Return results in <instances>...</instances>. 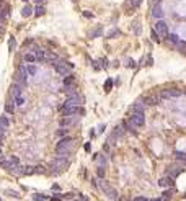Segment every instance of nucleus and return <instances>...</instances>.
<instances>
[{
  "instance_id": "nucleus-52",
  "label": "nucleus",
  "mask_w": 186,
  "mask_h": 201,
  "mask_svg": "<svg viewBox=\"0 0 186 201\" xmlns=\"http://www.w3.org/2000/svg\"><path fill=\"white\" fill-rule=\"evenodd\" d=\"M2 33H3V28H2V26H0V34H2Z\"/></svg>"
},
{
  "instance_id": "nucleus-34",
  "label": "nucleus",
  "mask_w": 186,
  "mask_h": 201,
  "mask_svg": "<svg viewBox=\"0 0 186 201\" xmlns=\"http://www.w3.org/2000/svg\"><path fill=\"white\" fill-rule=\"evenodd\" d=\"M26 70H28V74H30V75H34L36 74V67L34 66H26Z\"/></svg>"
},
{
  "instance_id": "nucleus-10",
  "label": "nucleus",
  "mask_w": 186,
  "mask_h": 201,
  "mask_svg": "<svg viewBox=\"0 0 186 201\" xmlns=\"http://www.w3.org/2000/svg\"><path fill=\"white\" fill-rule=\"evenodd\" d=\"M140 103H142L144 106H152V105H155V103H159V96H145V98L140 100Z\"/></svg>"
},
{
  "instance_id": "nucleus-5",
  "label": "nucleus",
  "mask_w": 186,
  "mask_h": 201,
  "mask_svg": "<svg viewBox=\"0 0 186 201\" xmlns=\"http://www.w3.org/2000/svg\"><path fill=\"white\" fill-rule=\"evenodd\" d=\"M54 64V67H56V70H57V74L60 75H64V77H67V75H70V72L72 69L69 66H66V64H59V62H52Z\"/></svg>"
},
{
  "instance_id": "nucleus-42",
  "label": "nucleus",
  "mask_w": 186,
  "mask_h": 201,
  "mask_svg": "<svg viewBox=\"0 0 186 201\" xmlns=\"http://www.w3.org/2000/svg\"><path fill=\"white\" fill-rule=\"evenodd\" d=\"M132 201H149L147 198H144V196H137V198H134Z\"/></svg>"
},
{
  "instance_id": "nucleus-45",
  "label": "nucleus",
  "mask_w": 186,
  "mask_h": 201,
  "mask_svg": "<svg viewBox=\"0 0 186 201\" xmlns=\"http://www.w3.org/2000/svg\"><path fill=\"white\" fill-rule=\"evenodd\" d=\"M101 66H103V67L108 66V61H106V59H101Z\"/></svg>"
},
{
  "instance_id": "nucleus-16",
  "label": "nucleus",
  "mask_w": 186,
  "mask_h": 201,
  "mask_svg": "<svg viewBox=\"0 0 186 201\" xmlns=\"http://www.w3.org/2000/svg\"><path fill=\"white\" fill-rule=\"evenodd\" d=\"M23 165H13L10 168V173H13V175H23Z\"/></svg>"
},
{
  "instance_id": "nucleus-38",
  "label": "nucleus",
  "mask_w": 186,
  "mask_h": 201,
  "mask_svg": "<svg viewBox=\"0 0 186 201\" xmlns=\"http://www.w3.org/2000/svg\"><path fill=\"white\" fill-rule=\"evenodd\" d=\"M100 33H101V30H95V31H91V33H90V36H91V38H96Z\"/></svg>"
},
{
  "instance_id": "nucleus-1",
  "label": "nucleus",
  "mask_w": 186,
  "mask_h": 201,
  "mask_svg": "<svg viewBox=\"0 0 186 201\" xmlns=\"http://www.w3.org/2000/svg\"><path fill=\"white\" fill-rule=\"evenodd\" d=\"M72 144H74V141H72V138H69V136H66L64 139H60V141H59V144L56 146V152H57V157L67 159V157H69V151H70Z\"/></svg>"
},
{
  "instance_id": "nucleus-27",
  "label": "nucleus",
  "mask_w": 186,
  "mask_h": 201,
  "mask_svg": "<svg viewBox=\"0 0 186 201\" xmlns=\"http://www.w3.org/2000/svg\"><path fill=\"white\" fill-rule=\"evenodd\" d=\"M25 61L26 62H36V56L34 54H25Z\"/></svg>"
},
{
  "instance_id": "nucleus-49",
  "label": "nucleus",
  "mask_w": 186,
  "mask_h": 201,
  "mask_svg": "<svg viewBox=\"0 0 186 201\" xmlns=\"http://www.w3.org/2000/svg\"><path fill=\"white\" fill-rule=\"evenodd\" d=\"M0 23H3V15L0 13Z\"/></svg>"
},
{
  "instance_id": "nucleus-32",
  "label": "nucleus",
  "mask_w": 186,
  "mask_h": 201,
  "mask_svg": "<svg viewBox=\"0 0 186 201\" xmlns=\"http://www.w3.org/2000/svg\"><path fill=\"white\" fill-rule=\"evenodd\" d=\"M46 172V168H44L43 165H36L34 167V173H44Z\"/></svg>"
},
{
  "instance_id": "nucleus-6",
  "label": "nucleus",
  "mask_w": 186,
  "mask_h": 201,
  "mask_svg": "<svg viewBox=\"0 0 186 201\" xmlns=\"http://www.w3.org/2000/svg\"><path fill=\"white\" fill-rule=\"evenodd\" d=\"M82 103H83V102H82V98L79 96V93H75V95H70V96H69L64 106H80Z\"/></svg>"
},
{
  "instance_id": "nucleus-40",
  "label": "nucleus",
  "mask_w": 186,
  "mask_h": 201,
  "mask_svg": "<svg viewBox=\"0 0 186 201\" xmlns=\"http://www.w3.org/2000/svg\"><path fill=\"white\" fill-rule=\"evenodd\" d=\"M0 138H5V128H3V126H0Z\"/></svg>"
},
{
  "instance_id": "nucleus-55",
  "label": "nucleus",
  "mask_w": 186,
  "mask_h": 201,
  "mask_svg": "<svg viewBox=\"0 0 186 201\" xmlns=\"http://www.w3.org/2000/svg\"><path fill=\"white\" fill-rule=\"evenodd\" d=\"M74 2H75V0H74Z\"/></svg>"
},
{
  "instance_id": "nucleus-37",
  "label": "nucleus",
  "mask_w": 186,
  "mask_h": 201,
  "mask_svg": "<svg viewBox=\"0 0 186 201\" xmlns=\"http://www.w3.org/2000/svg\"><path fill=\"white\" fill-rule=\"evenodd\" d=\"M98 177H100V178H103V177H104V168L103 167H98Z\"/></svg>"
},
{
  "instance_id": "nucleus-39",
  "label": "nucleus",
  "mask_w": 186,
  "mask_h": 201,
  "mask_svg": "<svg viewBox=\"0 0 186 201\" xmlns=\"http://www.w3.org/2000/svg\"><path fill=\"white\" fill-rule=\"evenodd\" d=\"M10 160H11V164H13V165H18V162H20V160H18V157H13V155L10 157Z\"/></svg>"
},
{
  "instance_id": "nucleus-30",
  "label": "nucleus",
  "mask_w": 186,
  "mask_h": 201,
  "mask_svg": "<svg viewBox=\"0 0 186 201\" xmlns=\"http://www.w3.org/2000/svg\"><path fill=\"white\" fill-rule=\"evenodd\" d=\"M70 83H74V79H72V75H67V77H64V85H70Z\"/></svg>"
},
{
  "instance_id": "nucleus-26",
  "label": "nucleus",
  "mask_w": 186,
  "mask_h": 201,
  "mask_svg": "<svg viewBox=\"0 0 186 201\" xmlns=\"http://www.w3.org/2000/svg\"><path fill=\"white\" fill-rule=\"evenodd\" d=\"M33 173H34V167L26 165L25 168H23V175H33Z\"/></svg>"
},
{
  "instance_id": "nucleus-11",
  "label": "nucleus",
  "mask_w": 186,
  "mask_h": 201,
  "mask_svg": "<svg viewBox=\"0 0 186 201\" xmlns=\"http://www.w3.org/2000/svg\"><path fill=\"white\" fill-rule=\"evenodd\" d=\"M165 98H172V96H180L181 95V90H176V88H168V90H165L163 93Z\"/></svg>"
},
{
  "instance_id": "nucleus-3",
  "label": "nucleus",
  "mask_w": 186,
  "mask_h": 201,
  "mask_svg": "<svg viewBox=\"0 0 186 201\" xmlns=\"http://www.w3.org/2000/svg\"><path fill=\"white\" fill-rule=\"evenodd\" d=\"M100 188H101L103 193H104V195H106L111 201H118V199H119V193L116 191L110 183L104 182V180H100Z\"/></svg>"
},
{
  "instance_id": "nucleus-22",
  "label": "nucleus",
  "mask_w": 186,
  "mask_h": 201,
  "mask_svg": "<svg viewBox=\"0 0 186 201\" xmlns=\"http://www.w3.org/2000/svg\"><path fill=\"white\" fill-rule=\"evenodd\" d=\"M175 157L186 165V154H184V152H175Z\"/></svg>"
},
{
  "instance_id": "nucleus-18",
  "label": "nucleus",
  "mask_w": 186,
  "mask_h": 201,
  "mask_svg": "<svg viewBox=\"0 0 186 201\" xmlns=\"http://www.w3.org/2000/svg\"><path fill=\"white\" fill-rule=\"evenodd\" d=\"M0 167L5 168V170H10V168L13 167V164H11L10 159H8V160H7V159H2V160H0Z\"/></svg>"
},
{
  "instance_id": "nucleus-47",
  "label": "nucleus",
  "mask_w": 186,
  "mask_h": 201,
  "mask_svg": "<svg viewBox=\"0 0 186 201\" xmlns=\"http://www.w3.org/2000/svg\"><path fill=\"white\" fill-rule=\"evenodd\" d=\"M160 2H162V0H152V3H153V5H159Z\"/></svg>"
},
{
  "instance_id": "nucleus-41",
  "label": "nucleus",
  "mask_w": 186,
  "mask_h": 201,
  "mask_svg": "<svg viewBox=\"0 0 186 201\" xmlns=\"http://www.w3.org/2000/svg\"><path fill=\"white\" fill-rule=\"evenodd\" d=\"M83 17L85 18H93V13H90V11H83Z\"/></svg>"
},
{
  "instance_id": "nucleus-48",
  "label": "nucleus",
  "mask_w": 186,
  "mask_h": 201,
  "mask_svg": "<svg viewBox=\"0 0 186 201\" xmlns=\"http://www.w3.org/2000/svg\"><path fill=\"white\" fill-rule=\"evenodd\" d=\"M34 2L38 3V5H41V3H43V2H46V0H34Z\"/></svg>"
},
{
  "instance_id": "nucleus-15",
  "label": "nucleus",
  "mask_w": 186,
  "mask_h": 201,
  "mask_svg": "<svg viewBox=\"0 0 186 201\" xmlns=\"http://www.w3.org/2000/svg\"><path fill=\"white\" fill-rule=\"evenodd\" d=\"M64 92L70 96V95H75L77 93V90H75V85L74 83H70V85H64Z\"/></svg>"
},
{
  "instance_id": "nucleus-54",
  "label": "nucleus",
  "mask_w": 186,
  "mask_h": 201,
  "mask_svg": "<svg viewBox=\"0 0 186 201\" xmlns=\"http://www.w3.org/2000/svg\"><path fill=\"white\" fill-rule=\"evenodd\" d=\"M23 2H28V0H23Z\"/></svg>"
},
{
  "instance_id": "nucleus-33",
  "label": "nucleus",
  "mask_w": 186,
  "mask_h": 201,
  "mask_svg": "<svg viewBox=\"0 0 186 201\" xmlns=\"http://www.w3.org/2000/svg\"><path fill=\"white\" fill-rule=\"evenodd\" d=\"M176 46H178V51H181V53H186V43H181V41H180Z\"/></svg>"
},
{
  "instance_id": "nucleus-14",
  "label": "nucleus",
  "mask_w": 186,
  "mask_h": 201,
  "mask_svg": "<svg viewBox=\"0 0 186 201\" xmlns=\"http://www.w3.org/2000/svg\"><path fill=\"white\" fill-rule=\"evenodd\" d=\"M21 15H23V17H25V18L31 17V15H33V8H31V7H30V5H28V3H26V5H25V7H23V8H21Z\"/></svg>"
},
{
  "instance_id": "nucleus-12",
  "label": "nucleus",
  "mask_w": 186,
  "mask_h": 201,
  "mask_svg": "<svg viewBox=\"0 0 186 201\" xmlns=\"http://www.w3.org/2000/svg\"><path fill=\"white\" fill-rule=\"evenodd\" d=\"M21 92H23V87L13 82V85H11V95H13V98H15V96H20V95H21Z\"/></svg>"
},
{
  "instance_id": "nucleus-29",
  "label": "nucleus",
  "mask_w": 186,
  "mask_h": 201,
  "mask_svg": "<svg viewBox=\"0 0 186 201\" xmlns=\"http://www.w3.org/2000/svg\"><path fill=\"white\" fill-rule=\"evenodd\" d=\"M116 36H121V31H119V30H113V31H110L108 38H116Z\"/></svg>"
},
{
  "instance_id": "nucleus-23",
  "label": "nucleus",
  "mask_w": 186,
  "mask_h": 201,
  "mask_svg": "<svg viewBox=\"0 0 186 201\" xmlns=\"http://www.w3.org/2000/svg\"><path fill=\"white\" fill-rule=\"evenodd\" d=\"M0 126H3L5 129L10 126V121L7 119V116H0Z\"/></svg>"
},
{
  "instance_id": "nucleus-8",
  "label": "nucleus",
  "mask_w": 186,
  "mask_h": 201,
  "mask_svg": "<svg viewBox=\"0 0 186 201\" xmlns=\"http://www.w3.org/2000/svg\"><path fill=\"white\" fill-rule=\"evenodd\" d=\"M75 123H77V119L74 118V116H62L60 121H59L60 128H70V126H74Z\"/></svg>"
},
{
  "instance_id": "nucleus-46",
  "label": "nucleus",
  "mask_w": 186,
  "mask_h": 201,
  "mask_svg": "<svg viewBox=\"0 0 186 201\" xmlns=\"http://www.w3.org/2000/svg\"><path fill=\"white\" fill-rule=\"evenodd\" d=\"M172 196V191H165V198H170Z\"/></svg>"
},
{
  "instance_id": "nucleus-51",
  "label": "nucleus",
  "mask_w": 186,
  "mask_h": 201,
  "mask_svg": "<svg viewBox=\"0 0 186 201\" xmlns=\"http://www.w3.org/2000/svg\"><path fill=\"white\" fill-rule=\"evenodd\" d=\"M2 142H3V139H2V138H0V147H2Z\"/></svg>"
},
{
  "instance_id": "nucleus-7",
  "label": "nucleus",
  "mask_w": 186,
  "mask_h": 201,
  "mask_svg": "<svg viewBox=\"0 0 186 201\" xmlns=\"http://www.w3.org/2000/svg\"><path fill=\"white\" fill-rule=\"evenodd\" d=\"M131 123L134 124V126H144L145 124V116L144 113H134L131 116Z\"/></svg>"
},
{
  "instance_id": "nucleus-17",
  "label": "nucleus",
  "mask_w": 186,
  "mask_h": 201,
  "mask_svg": "<svg viewBox=\"0 0 186 201\" xmlns=\"http://www.w3.org/2000/svg\"><path fill=\"white\" fill-rule=\"evenodd\" d=\"M144 110H145V106L142 103H136V105H132V108H131L132 113H144Z\"/></svg>"
},
{
  "instance_id": "nucleus-50",
  "label": "nucleus",
  "mask_w": 186,
  "mask_h": 201,
  "mask_svg": "<svg viewBox=\"0 0 186 201\" xmlns=\"http://www.w3.org/2000/svg\"><path fill=\"white\" fill-rule=\"evenodd\" d=\"M3 159V155H2V147H0V160Z\"/></svg>"
},
{
  "instance_id": "nucleus-2",
  "label": "nucleus",
  "mask_w": 186,
  "mask_h": 201,
  "mask_svg": "<svg viewBox=\"0 0 186 201\" xmlns=\"http://www.w3.org/2000/svg\"><path fill=\"white\" fill-rule=\"evenodd\" d=\"M69 159H64V157H56L54 160L51 162V172L54 175H57L60 173V172H64V170H67V167H69Z\"/></svg>"
},
{
  "instance_id": "nucleus-4",
  "label": "nucleus",
  "mask_w": 186,
  "mask_h": 201,
  "mask_svg": "<svg viewBox=\"0 0 186 201\" xmlns=\"http://www.w3.org/2000/svg\"><path fill=\"white\" fill-rule=\"evenodd\" d=\"M153 31L157 33L159 38H168V26H167V23H165L163 20H159V21L155 23Z\"/></svg>"
},
{
  "instance_id": "nucleus-28",
  "label": "nucleus",
  "mask_w": 186,
  "mask_h": 201,
  "mask_svg": "<svg viewBox=\"0 0 186 201\" xmlns=\"http://www.w3.org/2000/svg\"><path fill=\"white\" fill-rule=\"evenodd\" d=\"M23 103H25V98H23L21 95L20 96H15V105H18V106H21Z\"/></svg>"
},
{
  "instance_id": "nucleus-19",
  "label": "nucleus",
  "mask_w": 186,
  "mask_h": 201,
  "mask_svg": "<svg viewBox=\"0 0 186 201\" xmlns=\"http://www.w3.org/2000/svg\"><path fill=\"white\" fill-rule=\"evenodd\" d=\"M13 110H15V103L13 102H7L5 103V111L8 115H13Z\"/></svg>"
},
{
  "instance_id": "nucleus-43",
  "label": "nucleus",
  "mask_w": 186,
  "mask_h": 201,
  "mask_svg": "<svg viewBox=\"0 0 186 201\" xmlns=\"http://www.w3.org/2000/svg\"><path fill=\"white\" fill-rule=\"evenodd\" d=\"M8 195H10V196H17V198H20V195H18L17 191H8Z\"/></svg>"
},
{
  "instance_id": "nucleus-9",
  "label": "nucleus",
  "mask_w": 186,
  "mask_h": 201,
  "mask_svg": "<svg viewBox=\"0 0 186 201\" xmlns=\"http://www.w3.org/2000/svg\"><path fill=\"white\" fill-rule=\"evenodd\" d=\"M79 108L80 106H64L60 113H62V116H74L75 113H79Z\"/></svg>"
},
{
  "instance_id": "nucleus-35",
  "label": "nucleus",
  "mask_w": 186,
  "mask_h": 201,
  "mask_svg": "<svg viewBox=\"0 0 186 201\" xmlns=\"http://www.w3.org/2000/svg\"><path fill=\"white\" fill-rule=\"evenodd\" d=\"M168 38H170V41H172L173 44H178V43H180V39H178V36H176V34H170Z\"/></svg>"
},
{
  "instance_id": "nucleus-25",
  "label": "nucleus",
  "mask_w": 186,
  "mask_h": 201,
  "mask_svg": "<svg viewBox=\"0 0 186 201\" xmlns=\"http://www.w3.org/2000/svg\"><path fill=\"white\" fill-rule=\"evenodd\" d=\"M18 74L21 75V77H25V79H26V77H28V70H26V66H20V67H18Z\"/></svg>"
},
{
  "instance_id": "nucleus-36",
  "label": "nucleus",
  "mask_w": 186,
  "mask_h": 201,
  "mask_svg": "<svg viewBox=\"0 0 186 201\" xmlns=\"http://www.w3.org/2000/svg\"><path fill=\"white\" fill-rule=\"evenodd\" d=\"M140 2H142V0H131V7L132 8H137V7L140 5Z\"/></svg>"
},
{
  "instance_id": "nucleus-44",
  "label": "nucleus",
  "mask_w": 186,
  "mask_h": 201,
  "mask_svg": "<svg viewBox=\"0 0 186 201\" xmlns=\"http://www.w3.org/2000/svg\"><path fill=\"white\" fill-rule=\"evenodd\" d=\"M127 67H136V62L131 59V61H129V64H127Z\"/></svg>"
},
{
  "instance_id": "nucleus-53",
  "label": "nucleus",
  "mask_w": 186,
  "mask_h": 201,
  "mask_svg": "<svg viewBox=\"0 0 186 201\" xmlns=\"http://www.w3.org/2000/svg\"><path fill=\"white\" fill-rule=\"evenodd\" d=\"M153 201H162V199H153Z\"/></svg>"
},
{
  "instance_id": "nucleus-31",
  "label": "nucleus",
  "mask_w": 186,
  "mask_h": 201,
  "mask_svg": "<svg viewBox=\"0 0 186 201\" xmlns=\"http://www.w3.org/2000/svg\"><path fill=\"white\" fill-rule=\"evenodd\" d=\"M111 87H113V80H111V79H108V80H106V83H104V90L110 92V90H111Z\"/></svg>"
},
{
  "instance_id": "nucleus-13",
  "label": "nucleus",
  "mask_w": 186,
  "mask_h": 201,
  "mask_svg": "<svg viewBox=\"0 0 186 201\" xmlns=\"http://www.w3.org/2000/svg\"><path fill=\"white\" fill-rule=\"evenodd\" d=\"M160 186H170V185H173V177H163V178L159 182Z\"/></svg>"
},
{
  "instance_id": "nucleus-24",
  "label": "nucleus",
  "mask_w": 186,
  "mask_h": 201,
  "mask_svg": "<svg viewBox=\"0 0 186 201\" xmlns=\"http://www.w3.org/2000/svg\"><path fill=\"white\" fill-rule=\"evenodd\" d=\"M67 132H69V128H60V129L56 131V136L62 138V136H67Z\"/></svg>"
},
{
  "instance_id": "nucleus-20",
  "label": "nucleus",
  "mask_w": 186,
  "mask_h": 201,
  "mask_svg": "<svg viewBox=\"0 0 186 201\" xmlns=\"http://www.w3.org/2000/svg\"><path fill=\"white\" fill-rule=\"evenodd\" d=\"M152 13H153V17H155V18H162V17H163V11H162L160 5L153 7V11H152Z\"/></svg>"
},
{
  "instance_id": "nucleus-21",
  "label": "nucleus",
  "mask_w": 186,
  "mask_h": 201,
  "mask_svg": "<svg viewBox=\"0 0 186 201\" xmlns=\"http://www.w3.org/2000/svg\"><path fill=\"white\" fill-rule=\"evenodd\" d=\"M44 11H46V8H44L43 5H38V7L34 8V11H33V13L36 15V17H43V15H44Z\"/></svg>"
}]
</instances>
